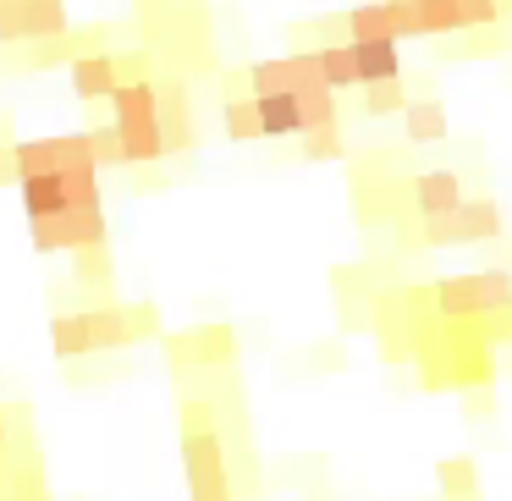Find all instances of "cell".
Listing matches in <instances>:
<instances>
[{
	"label": "cell",
	"instance_id": "22",
	"mask_svg": "<svg viewBox=\"0 0 512 501\" xmlns=\"http://www.w3.org/2000/svg\"><path fill=\"white\" fill-rule=\"evenodd\" d=\"M298 111H303V133H309V127H331L336 122V89H325V83L303 89L298 94Z\"/></svg>",
	"mask_w": 512,
	"mask_h": 501
},
{
	"label": "cell",
	"instance_id": "21",
	"mask_svg": "<svg viewBox=\"0 0 512 501\" xmlns=\"http://www.w3.org/2000/svg\"><path fill=\"white\" fill-rule=\"evenodd\" d=\"M50 347H56V358H83V353H94L83 314H56V320H50Z\"/></svg>",
	"mask_w": 512,
	"mask_h": 501
},
{
	"label": "cell",
	"instance_id": "15",
	"mask_svg": "<svg viewBox=\"0 0 512 501\" xmlns=\"http://www.w3.org/2000/svg\"><path fill=\"white\" fill-rule=\"evenodd\" d=\"M17 193H23L28 221H45V215L67 210V182H61V171H45V177H23V182H17Z\"/></svg>",
	"mask_w": 512,
	"mask_h": 501
},
{
	"label": "cell",
	"instance_id": "2",
	"mask_svg": "<svg viewBox=\"0 0 512 501\" xmlns=\"http://www.w3.org/2000/svg\"><path fill=\"white\" fill-rule=\"evenodd\" d=\"M430 309L441 320L479 325L512 314V270H474V276H446L430 287Z\"/></svg>",
	"mask_w": 512,
	"mask_h": 501
},
{
	"label": "cell",
	"instance_id": "30",
	"mask_svg": "<svg viewBox=\"0 0 512 501\" xmlns=\"http://www.w3.org/2000/svg\"><path fill=\"white\" fill-rule=\"evenodd\" d=\"M0 144H12V122H0Z\"/></svg>",
	"mask_w": 512,
	"mask_h": 501
},
{
	"label": "cell",
	"instance_id": "27",
	"mask_svg": "<svg viewBox=\"0 0 512 501\" xmlns=\"http://www.w3.org/2000/svg\"><path fill=\"white\" fill-rule=\"evenodd\" d=\"M457 12H463V34H474V28H501V0H457Z\"/></svg>",
	"mask_w": 512,
	"mask_h": 501
},
{
	"label": "cell",
	"instance_id": "18",
	"mask_svg": "<svg viewBox=\"0 0 512 501\" xmlns=\"http://www.w3.org/2000/svg\"><path fill=\"white\" fill-rule=\"evenodd\" d=\"M320 56V78H325V89H358V72H353V45L347 39H336V45H320L314 50Z\"/></svg>",
	"mask_w": 512,
	"mask_h": 501
},
{
	"label": "cell",
	"instance_id": "24",
	"mask_svg": "<svg viewBox=\"0 0 512 501\" xmlns=\"http://www.w3.org/2000/svg\"><path fill=\"white\" fill-rule=\"evenodd\" d=\"M303 138V160H342V127H309Z\"/></svg>",
	"mask_w": 512,
	"mask_h": 501
},
{
	"label": "cell",
	"instance_id": "16",
	"mask_svg": "<svg viewBox=\"0 0 512 501\" xmlns=\"http://www.w3.org/2000/svg\"><path fill=\"white\" fill-rule=\"evenodd\" d=\"M446 105L441 100H408L402 105V133H408V144H441L446 138Z\"/></svg>",
	"mask_w": 512,
	"mask_h": 501
},
{
	"label": "cell",
	"instance_id": "11",
	"mask_svg": "<svg viewBox=\"0 0 512 501\" xmlns=\"http://www.w3.org/2000/svg\"><path fill=\"white\" fill-rule=\"evenodd\" d=\"M347 45H353V72H358V89H364V83H391V78H402L397 39H347Z\"/></svg>",
	"mask_w": 512,
	"mask_h": 501
},
{
	"label": "cell",
	"instance_id": "20",
	"mask_svg": "<svg viewBox=\"0 0 512 501\" xmlns=\"http://www.w3.org/2000/svg\"><path fill=\"white\" fill-rule=\"evenodd\" d=\"M221 122H226V138H232V144H254V138H265V133H259L254 94H237V100H226V105H221Z\"/></svg>",
	"mask_w": 512,
	"mask_h": 501
},
{
	"label": "cell",
	"instance_id": "9",
	"mask_svg": "<svg viewBox=\"0 0 512 501\" xmlns=\"http://www.w3.org/2000/svg\"><path fill=\"white\" fill-rule=\"evenodd\" d=\"M160 94V127H166V149H193V116H188V89L177 78H155Z\"/></svg>",
	"mask_w": 512,
	"mask_h": 501
},
{
	"label": "cell",
	"instance_id": "1",
	"mask_svg": "<svg viewBox=\"0 0 512 501\" xmlns=\"http://www.w3.org/2000/svg\"><path fill=\"white\" fill-rule=\"evenodd\" d=\"M116 116V138H122V160L127 166H155V160H166V127H160V94H155V78L144 83H116L111 94Z\"/></svg>",
	"mask_w": 512,
	"mask_h": 501
},
{
	"label": "cell",
	"instance_id": "13",
	"mask_svg": "<svg viewBox=\"0 0 512 501\" xmlns=\"http://www.w3.org/2000/svg\"><path fill=\"white\" fill-rule=\"evenodd\" d=\"M254 111H259V133L265 138H298L303 133L298 94H254Z\"/></svg>",
	"mask_w": 512,
	"mask_h": 501
},
{
	"label": "cell",
	"instance_id": "25",
	"mask_svg": "<svg viewBox=\"0 0 512 501\" xmlns=\"http://www.w3.org/2000/svg\"><path fill=\"white\" fill-rule=\"evenodd\" d=\"M89 155H94V166H100V171L127 166V160H122V138H116V127H89Z\"/></svg>",
	"mask_w": 512,
	"mask_h": 501
},
{
	"label": "cell",
	"instance_id": "19",
	"mask_svg": "<svg viewBox=\"0 0 512 501\" xmlns=\"http://www.w3.org/2000/svg\"><path fill=\"white\" fill-rule=\"evenodd\" d=\"M435 474H441V496L446 501H479V468L468 463V457H446Z\"/></svg>",
	"mask_w": 512,
	"mask_h": 501
},
{
	"label": "cell",
	"instance_id": "4",
	"mask_svg": "<svg viewBox=\"0 0 512 501\" xmlns=\"http://www.w3.org/2000/svg\"><path fill=\"white\" fill-rule=\"evenodd\" d=\"M182 468H188V496L193 501H232V474H226V446L215 424L182 435Z\"/></svg>",
	"mask_w": 512,
	"mask_h": 501
},
{
	"label": "cell",
	"instance_id": "7",
	"mask_svg": "<svg viewBox=\"0 0 512 501\" xmlns=\"http://www.w3.org/2000/svg\"><path fill=\"white\" fill-rule=\"evenodd\" d=\"M347 39H419V12L413 0H364L342 17Z\"/></svg>",
	"mask_w": 512,
	"mask_h": 501
},
{
	"label": "cell",
	"instance_id": "26",
	"mask_svg": "<svg viewBox=\"0 0 512 501\" xmlns=\"http://www.w3.org/2000/svg\"><path fill=\"white\" fill-rule=\"evenodd\" d=\"M116 61V78L122 83H144V78H155V45H144V50H122V56H111Z\"/></svg>",
	"mask_w": 512,
	"mask_h": 501
},
{
	"label": "cell",
	"instance_id": "31",
	"mask_svg": "<svg viewBox=\"0 0 512 501\" xmlns=\"http://www.w3.org/2000/svg\"><path fill=\"white\" fill-rule=\"evenodd\" d=\"M0 446H6V413H0Z\"/></svg>",
	"mask_w": 512,
	"mask_h": 501
},
{
	"label": "cell",
	"instance_id": "12",
	"mask_svg": "<svg viewBox=\"0 0 512 501\" xmlns=\"http://www.w3.org/2000/svg\"><path fill=\"white\" fill-rule=\"evenodd\" d=\"M72 94H78V100H111V94H116V83H122V78H116V61H111V50H100V56H78V61H72Z\"/></svg>",
	"mask_w": 512,
	"mask_h": 501
},
{
	"label": "cell",
	"instance_id": "8",
	"mask_svg": "<svg viewBox=\"0 0 512 501\" xmlns=\"http://www.w3.org/2000/svg\"><path fill=\"white\" fill-rule=\"evenodd\" d=\"M111 45V28H67L50 39H28L23 45V67L28 72H50V67H72L78 56H100Z\"/></svg>",
	"mask_w": 512,
	"mask_h": 501
},
{
	"label": "cell",
	"instance_id": "23",
	"mask_svg": "<svg viewBox=\"0 0 512 501\" xmlns=\"http://www.w3.org/2000/svg\"><path fill=\"white\" fill-rule=\"evenodd\" d=\"M402 105H408L402 78H391V83H364V111H369V116H402Z\"/></svg>",
	"mask_w": 512,
	"mask_h": 501
},
{
	"label": "cell",
	"instance_id": "3",
	"mask_svg": "<svg viewBox=\"0 0 512 501\" xmlns=\"http://www.w3.org/2000/svg\"><path fill=\"white\" fill-rule=\"evenodd\" d=\"M501 232H507V221H501V204H496V199H463L457 210L430 215V221H424V243H430V248L496 243Z\"/></svg>",
	"mask_w": 512,
	"mask_h": 501
},
{
	"label": "cell",
	"instance_id": "29",
	"mask_svg": "<svg viewBox=\"0 0 512 501\" xmlns=\"http://www.w3.org/2000/svg\"><path fill=\"white\" fill-rule=\"evenodd\" d=\"M0 188H17V160H12V144H0Z\"/></svg>",
	"mask_w": 512,
	"mask_h": 501
},
{
	"label": "cell",
	"instance_id": "14",
	"mask_svg": "<svg viewBox=\"0 0 512 501\" xmlns=\"http://www.w3.org/2000/svg\"><path fill=\"white\" fill-rule=\"evenodd\" d=\"M83 325H89V347H94V353H111V347L133 342V320H127L122 303H111V309H83Z\"/></svg>",
	"mask_w": 512,
	"mask_h": 501
},
{
	"label": "cell",
	"instance_id": "28",
	"mask_svg": "<svg viewBox=\"0 0 512 501\" xmlns=\"http://www.w3.org/2000/svg\"><path fill=\"white\" fill-rule=\"evenodd\" d=\"M78 276L83 281H100V287L111 281V254H105V243L100 248H78Z\"/></svg>",
	"mask_w": 512,
	"mask_h": 501
},
{
	"label": "cell",
	"instance_id": "5",
	"mask_svg": "<svg viewBox=\"0 0 512 501\" xmlns=\"http://www.w3.org/2000/svg\"><path fill=\"white\" fill-rule=\"evenodd\" d=\"M34 226V248L39 254H78V248H100L105 243V210L100 204H67V210L45 215Z\"/></svg>",
	"mask_w": 512,
	"mask_h": 501
},
{
	"label": "cell",
	"instance_id": "17",
	"mask_svg": "<svg viewBox=\"0 0 512 501\" xmlns=\"http://www.w3.org/2000/svg\"><path fill=\"white\" fill-rule=\"evenodd\" d=\"M413 12H419V39L463 34V12H457V0H413Z\"/></svg>",
	"mask_w": 512,
	"mask_h": 501
},
{
	"label": "cell",
	"instance_id": "6",
	"mask_svg": "<svg viewBox=\"0 0 512 501\" xmlns=\"http://www.w3.org/2000/svg\"><path fill=\"white\" fill-rule=\"evenodd\" d=\"M67 28V0H0V45H28Z\"/></svg>",
	"mask_w": 512,
	"mask_h": 501
},
{
	"label": "cell",
	"instance_id": "10",
	"mask_svg": "<svg viewBox=\"0 0 512 501\" xmlns=\"http://www.w3.org/2000/svg\"><path fill=\"white\" fill-rule=\"evenodd\" d=\"M413 215L419 221H430V215H446L463 204V182H457V171H424V177H413Z\"/></svg>",
	"mask_w": 512,
	"mask_h": 501
}]
</instances>
